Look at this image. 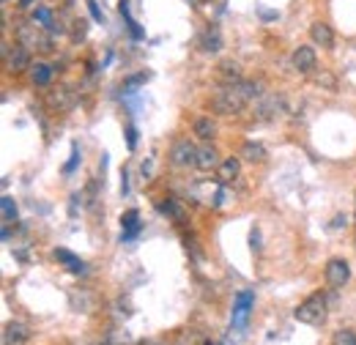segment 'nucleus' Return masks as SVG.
Returning a JSON list of instances; mask_svg holds the SVG:
<instances>
[{
	"mask_svg": "<svg viewBox=\"0 0 356 345\" xmlns=\"http://www.w3.org/2000/svg\"><path fill=\"white\" fill-rule=\"evenodd\" d=\"M261 90V83H252V80H241L236 86H222L214 96H211V110L217 115H238Z\"/></svg>",
	"mask_w": 356,
	"mask_h": 345,
	"instance_id": "obj_1",
	"label": "nucleus"
},
{
	"mask_svg": "<svg viewBox=\"0 0 356 345\" xmlns=\"http://www.w3.org/2000/svg\"><path fill=\"white\" fill-rule=\"evenodd\" d=\"M326 315H329V304L323 294H310L305 302L293 310V318L299 323H307V326H321L326 323Z\"/></svg>",
	"mask_w": 356,
	"mask_h": 345,
	"instance_id": "obj_2",
	"label": "nucleus"
},
{
	"mask_svg": "<svg viewBox=\"0 0 356 345\" xmlns=\"http://www.w3.org/2000/svg\"><path fill=\"white\" fill-rule=\"evenodd\" d=\"M17 44H22L25 49H39V52H52V42L44 33V28H39L36 22L19 25L17 28Z\"/></svg>",
	"mask_w": 356,
	"mask_h": 345,
	"instance_id": "obj_3",
	"label": "nucleus"
},
{
	"mask_svg": "<svg viewBox=\"0 0 356 345\" xmlns=\"http://www.w3.org/2000/svg\"><path fill=\"white\" fill-rule=\"evenodd\" d=\"M197 162V145L189 137H181L170 148V165L173 168H195Z\"/></svg>",
	"mask_w": 356,
	"mask_h": 345,
	"instance_id": "obj_4",
	"label": "nucleus"
},
{
	"mask_svg": "<svg viewBox=\"0 0 356 345\" xmlns=\"http://www.w3.org/2000/svg\"><path fill=\"white\" fill-rule=\"evenodd\" d=\"M3 61H6V72H14V74H19V72H25V69H31L33 63H31V49H25L22 44H17L14 49L8 47V44H3Z\"/></svg>",
	"mask_w": 356,
	"mask_h": 345,
	"instance_id": "obj_5",
	"label": "nucleus"
},
{
	"mask_svg": "<svg viewBox=\"0 0 356 345\" xmlns=\"http://www.w3.org/2000/svg\"><path fill=\"white\" fill-rule=\"evenodd\" d=\"M252 307H255V291H241V294H236L230 326H233V329H244V326H247V321H250Z\"/></svg>",
	"mask_w": 356,
	"mask_h": 345,
	"instance_id": "obj_6",
	"label": "nucleus"
},
{
	"mask_svg": "<svg viewBox=\"0 0 356 345\" xmlns=\"http://www.w3.org/2000/svg\"><path fill=\"white\" fill-rule=\"evenodd\" d=\"M323 277H326V285H329V288L340 291V288L351 280V266H348V260L332 258L326 263V268H323Z\"/></svg>",
	"mask_w": 356,
	"mask_h": 345,
	"instance_id": "obj_7",
	"label": "nucleus"
},
{
	"mask_svg": "<svg viewBox=\"0 0 356 345\" xmlns=\"http://www.w3.org/2000/svg\"><path fill=\"white\" fill-rule=\"evenodd\" d=\"M47 104H49L52 110H58V113L72 110V107L77 104V93H74L69 86H58L47 93Z\"/></svg>",
	"mask_w": 356,
	"mask_h": 345,
	"instance_id": "obj_8",
	"label": "nucleus"
},
{
	"mask_svg": "<svg viewBox=\"0 0 356 345\" xmlns=\"http://www.w3.org/2000/svg\"><path fill=\"white\" fill-rule=\"evenodd\" d=\"M291 63H293V69H296L299 74H312V72H315V63H318L315 49H312V47H296L293 55H291Z\"/></svg>",
	"mask_w": 356,
	"mask_h": 345,
	"instance_id": "obj_9",
	"label": "nucleus"
},
{
	"mask_svg": "<svg viewBox=\"0 0 356 345\" xmlns=\"http://www.w3.org/2000/svg\"><path fill=\"white\" fill-rule=\"evenodd\" d=\"M220 165H222L220 151H217L211 143H203V145L197 148V162H195V168L203 172H209V170H217Z\"/></svg>",
	"mask_w": 356,
	"mask_h": 345,
	"instance_id": "obj_10",
	"label": "nucleus"
},
{
	"mask_svg": "<svg viewBox=\"0 0 356 345\" xmlns=\"http://www.w3.org/2000/svg\"><path fill=\"white\" fill-rule=\"evenodd\" d=\"M217 80H220L222 86H236V83H241V80H244L241 63H236V61H222V63L217 66Z\"/></svg>",
	"mask_w": 356,
	"mask_h": 345,
	"instance_id": "obj_11",
	"label": "nucleus"
},
{
	"mask_svg": "<svg viewBox=\"0 0 356 345\" xmlns=\"http://www.w3.org/2000/svg\"><path fill=\"white\" fill-rule=\"evenodd\" d=\"M310 39H312V44H318V47H323V49H332V47H334V31H332L326 22H312Z\"/></svg>",
	"mask_w": 356,
	"mask_h": 345,
	"instance_id": "obj_12",
	"label": "nucleus"
},
{
	"mask_svg": "<svg viewBox=\"0 0 356 345\" xmlns=\"http://www.w3.org/2000/svg\"><path fill=\"white\" fill-rule=\"evenodd\" d=\"M28 337H31V332H28V326H25V323H19V321L6 323V332H3V345H22Z\"/></svg>",
	"mask_w": 356,
	"mask_h": 345,
	"instance_id": "obj_13",
	"label": "nucleus"
},
{
	"mask_svg": "<svg viewBox=\"0 0 356 345\" xmlns=\"http://www.w3.org/2000/svg\"><path fill=\"white\" fill-rule=\"evenodd\" d=\"M238 172H241V162H238V157H227V159H222V165L217 168V178H220L222 184H230V181H236V178H238Z\"/></svg>",
	"mask_w": 356,
	"mask_h": 345,
	"instance_id": "obj_14",
	"label": "nucleus"
},
{
	"mask_svg": "<svg viewBox=\"0 0 356 345\" xmlns=\"http://www.w3.org/2000/svg\"><path fill=\"white\" fill-rule=\"evenodd\" d=\"M192 131H195V137H200L203 143H211V140L217 137V124H214L209 115H203V118H197V121L192 124Z\"/></svg>",
	"mask_w": 356,
	"mask_h": 345,
	"instance_id": "obj_15",
	"label": "nucleus"
},
{
	"mask_svg": "<svg viewBox=\"0 0 356 345\" xmlns=\"http://www.w3.org/2000/svg\"><path fill=\"white\" fill-rule=\"evenodd\" d=\"M52 255H55V260H58V263H63V266H66L72 274H86V260H80L77 255H72L69 250H55Z\"/></svg>",
	"mask_w": 356,
	"mask_h": 345,
	"instance_id": "obj_16",
	"label": "nucleus"
},
{
	"mask_svg": "<svg viewBox=\"0 0 356 345\" xmlns=\"http://www.w3.org/2000/svg\"><path fill=\"white\" fill-rule=\"evenodd\" d=\"M31 22H36L39 28H44V31H49V33H60V31H63L60 25H55V17H52V11H49V8H44V6L33 11Z\"/></svg>",
	"mask_w": 356,
	"mask_h": 345,
	"instance_id": "obj_17",
	"label": "nucleus"
},
{
	"mask_svg": "<svg viewBox=\"0 0 356 345\" xmlns=\"http://www.w3.org/2000/svg\"><path fill=\"white\" fill-rule=\"evenodd\" d=\"M238 157H244L247 162H252V165H261V162H266V148L261 145V143H244L241 145V154Z\"/></svg>",
	"mask_w": 356,
	"mask_h": 345,
	"instance_id": "obj_18",
	"label": "nucleus"
},
{
	"mask_svg": "<svg viewBox=\"0 0 356 345\" xmlns=\"http://www.w3.org/2000/svg\"><path fill=\"white\" fill-rule=\"evenodd\" d=\"M31 83L39 88H47L52 83V66L49 63H33L31 66Z\"/></svg>",
	"mask_w": 356,
	"mask_h": 345,
	"instance_id": "obj_19",
	"label": "nucleus"
},
{
	"mask_svg": "<svg viewBox=\"0 0 356 345\" xmlns=\"http://www.w3.org/2000/svg\"><path fill=\"white\" fill-rule=\"evenodd\" d=\"M200 47H203V52H220V49H222V36H220V31H217V28H209V31L203 33V39H200Z\"/></svg>",
	"mask_w": 356,
	"mask_h": 345,
	"instance_id": "obj_20",
	"label": "nucleus"
},
{
	"mask_svg": "<svg viewBox=\"0 0 356 345\" xmlns=\"http://www.w3.org/2000/svg\"><path fill=\"white\" fill-rule=\"evenodd\" d=\"M156 209H159V214H168L170 219H176V222H184V209H181V203H178V200H173V198L162 200Z\"/></svg>",
	"mask_w": 356,
	"mask_h": 345,
	"instance_id": "obj_21",
	"label": "nucleus"
},
{
	"mask_svg": "<svg viewBox=\"0 0 356 345\" xmlns=\"http://www.w3.org/2000/svg\"><path fill=\"white\" fill-rule=\"evenodd\" d=\"M0 209H3V225H6V227L17 222V203H14V198L3 195V200H0Z\"/></svg>",
	"mask_w": 356,
	"mask_h": 345,
	"instance_id": "obj_22",
	"label": "nucleus"
},
{
	"mask_svg": "<svg viewBox=\"0 0 356 345\" xmlns=\"http://www.w3.org/2000/svg\"><path fill=\"white\" fill-rule=\"evenodd\" d=\"M137 219H140V214H137L134 209L121 216V227L127 230V233H124V239H129V236H134V233H137Z\"/></svg>",
	"mask_w": 356,
	"mask_h": 345,
	"instance_id": "obj_23",
	"label": "nucleus"
},
{
	"mask_svg": "<svg viewBox=\"0 0 356 345\" xmlns=\"http://www.w3.org/2000/svg\"><path fill=\"white\" fill-rule=\"evenodd\" d=\"M332 345H356V332H351V329H340V332H334Z\"/></svg>",
	"mask_w": 356,
	"mask_h": 345,
	"instance_id": "obj_24",
	"label": "nucleus"
},
{
	"mask_svg": "<svg viewBox=\"0 0 356 345\" xmlns=\"http://www.w3.org/2000/svg\"><path fill=\"white\" fill-rule=\"evenodd\" d=\"M77 162H80V154H77V145H74V148H72V159H69V165L63 168V172H72L77 168Z\"/></svg>",
	"mask_w": 356,
	"mask_h": 345,
	"instance_id": "obj_25",
	"label": "nucleus"
},
{
	"mask_svg": "<svg viewBox=\"0 0 356 345\" xmlns=\"http://www.w3.org/2000/svg\"><path fill=\"white\" fill-rule=\"evenodd\" d=\"M88 8H90V14H93V19H96V22H102V19H104V14H102V8L96 6V0H88Z\"/></svg>",
	"mask_w": 356,
	"mask_h": 345,
	"instance_id": "obj_26",
	"label": "nucleus"
},
{
	"mask_svg": "<svg viewBox=\"0 0 356 345\" xmlns=\"http://www.w3.org/2000/svg\"><path fill=\"white\" fill-rule=\"evenodd\" d=\"M346 222H348V219H346V214H337V216H334V222H332V227H346Z\"/></svg>",
	"mask_w": 356,
	"mask_h": 345,
	"instance_id": "obj_27",
	"label": "nucleus"
},
{
	"mask_svg": "<svg viewBox=\"0 0 356 345\" xmlns=\"http://www.w3.org/2000/svg\"><path fill=\"white\" fill-rule=\"evenodd\" d=\"M127 137H129V148H134V143H137V134H134V127L127 129Z\"/></svg>",
	"mask_w": 356,
	"mask_h": 345,
	"instance_id": "obj_28",
	"label": "nucleus"
},
{
	"mask_svg": "<svg viewBox=\"0 0 356 345\" xmlns=\"http://www.w3.org/2000/svg\"><path fill=\"white\" fill-rule=\"evenodd\" d=\"M28 3H31V0H22V3H19V6H22V8H25V6H28Z\"/></svg>",
	"mask_w": 356,
	"mask_h": 345,
	"instance_id": "obj_29",
	"label": "nucleus"
},
{
	"mask_svg": "<svg viewBox=\"0 0 356 345\" xmlns=\"http://www.w3.org/2000/svg\"><path fill=\"white\" fill-rule=\"evenodd\" d=\"M354 225H356V206H354Z\"/></svg>",
	"mask_w": 356,
	"mask_h": 345,
	"instance_id": "obj_30",
	"label": "nucleus"
},
{
	"mask_svg": "<svg viewBox=\"0 0 356 345\" xmlns=\"http://www.w3.org/2000/svg\"><path fill=\"white\" fill-rule=\"evenodd\" d=\"M354 247H356V239H354Z\"/></svg>",
	"mask_w": 356,
	"mask_h": 345,
	"instance_id": "obj_31",
	"label": "nucleus"
},
{
	"mask_svg": "<svg viewBox=\"0 0 356 345\" xmlns=\"http://www.w3.org/2000/svg\"><path fill=\"white\" fill-rule=\"evenodd\" d=\"M148 345H156V343H148Z\"/></svg>",
	"mask_w": 356,
	"mask_h": 345,
	"instance_id": "obj_32",
	"label": "nucleus"
},
{
	"mask_svg": "<svg viewBox=\"0 0 356 345\" xmlns=\"http://www.w3.org/2000/svg\"><path fill=\"white\" fill-rule=\"evenodd\" d=\"M3 3H8V0H3Z\"/></svg>",
	"mask_w": 356,
	"mask_h": 345,
	"instance_id": "obj_33",
	"label": "nucleus"
}]
</instances>
